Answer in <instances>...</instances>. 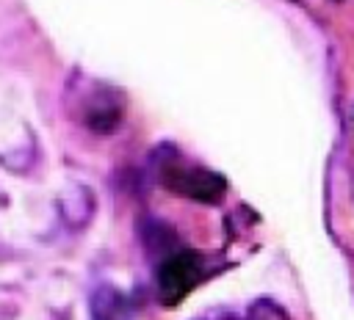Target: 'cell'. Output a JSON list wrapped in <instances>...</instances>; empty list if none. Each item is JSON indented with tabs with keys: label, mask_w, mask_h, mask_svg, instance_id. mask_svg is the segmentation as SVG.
<instances>
[{
	"label": "cell",
	"mask_w": 354,
	"mask_h": 320,
	"mask_svg": "<svg viewBox=\"0 0 354 320\" xmlns=\"http://www.w3.org/2000/svg\"><path fill=\"white\" fill-rule=\"evenodd\" d=\"M152 177L169 193L199 201V204H216L227 190V182L221 174L185 163V157L174 146H160L152 154Z\"/></svg>",
	"instance_id": "1"
},
{
	"label": "cell",
	"mask_w": 354,
	"mask_h": 320,
	"mask_svg": "<svg viewBox=\"0 0 354 320\" xmlns=\"http://www.w3.org/2000/svg\"><path fill=\"white\" fill-rule=\"evenodd\" d=\"M216 270L213 265L191 251V248H171L160 257L155 268V292L163 306H177L180 301L188 298L194 287H199L205 279H210Z\"/></svg>",
	"instance_id": "2"
},
{
	"label": "cell",
	"mask_w": 354,
	"mask_h": 320,
	"mask_svg": "<svg viewBox=\"0 0 354 320\" xmlns=\"http://www.w3.org/2000/svg\"><path fill=\"white\" fill-rule=\"evenodd\" d=\"M91 320H133V309L113 287H100L91 298Z\"/></svg>",
	"instance_id": "3"
},
{
	"label": "cell",
	"mask_w": 354,
	"mask_h": 320,
	"mask_svg": "<svg viewBox=\"0 0 354 320\" xmlns=\"http://www.w3.org/2000/svg\"><path fill=\"white\" fill-rule=\"evenodd\" d=\"M119 121H122V105L108 94L86 110V124L97 132H111V130H116Z\"/></svg>",
	"instance_id": "4"
},
{
	"label": "cell",
	"mask_w": 354,
	"mask_h": 320,
	"mask_svg": "<svg viewBox=\"0 0 354 320\" xmlns=\"http://www.w3.org/2000/svg\"><path fill=\"white\" fill-rule=\"evenodd\" d=\"M241 320H290V317H288V312H285L277 301H271V298H257V301L249 303V309H246V314H243Z\"/></svg>",
	"instance_id": "5"
}]
</instances>
